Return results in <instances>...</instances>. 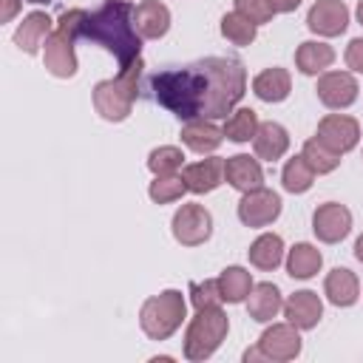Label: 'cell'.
I'll return each instance as SVG.
<instances>
[{
	"label": "cell",
	"mask_w": 363,
	"mask_h": 363,
	"mask_svg": "<svg viewBox=\"0 0 363 363\" xmlns=\"http://www.w3.org/2000/svg\"><path fill=\"white\" fill-rule=\"evenodd\" d=\"M153 99L173 116L224 119L247 94V68L233 57H204L184 68H167L150 77Z\"/></svg>",
	"instance_id": "cell-1"
},
{
	"label": "cell",
	"mask_w": 363,
	"mask_h": 363,
	"mask_svg": "<svg viewBox=\"0 0 363 363\" xmlns=\"http://www.w3.org/2000/svg\"><path fill=\"white\" fill-rule=\"evenodd\" d=\"M79 40H91L111 51L119 62V71L139 60L142 34L133 23V6L128 0H105L96 11L79 14Z\"/></svg>",
	"instance_id": "cell-2"
},
{
	"label": "cell",
	"mask_w": 363,
	"mask_h": 363,
	"mask_svg": "<svg viewBox=\"0 0 363 363\" xmlns=\"http://www.w3.org/2000/svg\"><path fill=\"white\" fill-rule=\"evenodd\" d=\"M142 57L136 62H130L128 68L119 71V77L113 79H102L94 85V108L102 119L108 122H122L130 116L133 102L139 96V79H142Z\"/></svg>",
	"instance_id": "cell-3"
},
{
	"label": "cell",
	"mask_w": 363,
	"mask_h": 363,
	"mask_svg": "<svg viewBox=\"0 0 363 363\" xmlns=\"http://www.w3.org/2000/svg\"><path fill=\"white\" fill-rule=\"evenodd\" d=\"M79 14L82 9H68L60 14L57 28L48 34L45 45H43V62L48 68V74L68 79L77 74V51L74 43L79 40Z\"/></svg>",
	"instance_id": "cell-4"
},
{
	"label": "cell",
	"mask_w": 363,
	"mask_h": 363,
	"mask_svg": "<svg viewBox=\"0 0 363 363\" xmlns=\"http://www.w3.org/2000/svg\"><path fill=\"white\" fill-rule=\"evenodd\" d=\"M184 295L179 289H164L159 295H150L139 309L142 332L150 340H167L184 320Z\"/></svg>",
	"instance_id": "cell-5"
},
{
	"label": "cell",
	"mask_w": 363,
	"mask_h": 363,
	"mask_svg": "<svg viewBox=\"0 0 363 363\" xmlns=\"http://www.w3.org/2000/svg\"><path fill=\"white\" fill-rule=\"evenodd\" d=\"M227 329H230V318L221 312V306L196 309V318L190 320L184 335V357L193 363L207 360L227 337Z\"/></svg>",
	"instance_id": "cell-6"
},
{
	"label": "cell",
	"mask_w": 363,
	"mask_h": 363,
	"mask_svg": "<svg viewBox=\"0 0 363 363\" xmlns=\"http://www.w3.org/2000/svg\"><path fill=\"white\" fill-rule=\"evenodd\" d=\"M213 233V216L204 204H182L173 216V238L182 247H199Z\"/></svg>",
	"instance_id": "cell-7"
},
{
	"label": "cell",
	"mask_w": 363,
	"mask_h": 363,
	"mask_svg": "<svg viewBox=\"0 0 363 363\" xmlns=\"http://www.w3.org/2000/svg\"><path fill=\"white\" fill-rule=\"evenodd\" d=\"M281 216V196L267 187L247 190L238 201V218L247 227H267Z\"/></svg>",
	"instance_id": "cell-8"
},
{
	"label": "cell",
	"mask_w": 363,
	"mask_h": 363,
	"mask_svg": "<svg viewBox=\"0 0 363 363\" xmlns=\"http://www.w3.org/2000/svg\"><path fill=\"white\" fill-rule=\"evenodd\" d=\"M326 147H332L335 153H349L357 139H360V125L357 119L346 116V113H329L318 122V133H315Z\"/></svg>",
	"instance_id": "cell-9"
},
{
	"label": "cell",
	"mask_w": 363,
	"mask_h": 363,
	"mask_svg": "<svg viewBox=\"0 0 363 363\" xmlns=\"http://www.w3.org/2000/svg\"><path fill=\"white\" fill-rule=\"evenodd\" d=\"M312 230L323 244H337L352 230V213L346 204L326 201L312 213Z\"/></svg>",
	"instance_id": "cell-10"
},
{
	"label": "cell",
	"mask_w": 363,
	"mask_h": 363,
	"mask_svg": "<svg viewBox=\"0 0 363 363\" xmlns=\"http://www.w3.org/2000/svg\"><path fill=\"white\" fill-rule=\"evenodd\" d=\"M258 349L264 354V360H292L301 354V335H298V326H292L289 320L286 323H272L261 340H258Z\"/></svg>",
	"instance_id": "cell-11"
},
{
	"label": "cell",
	"mask_w": 363,
	"mask_h": 363,
	"mask_svg": "<svg viewBox=\"0 0 363 363\" xmlns=\"http://www.w3.org/2000/svg\"><path fill=\"white\" fill-rule=\"evenodd\" d=\"M306 26L320 37H337L349 26V9L343 0H318L306 11Z\"/></svg>",
	"instance_id": "cell-12"
},
{
	"label": "cell",
	"mask_w": 363,
	"mask_h": 363,
	"mask_svg": "<svg viewBox=\"0 0 363 363\" xmlns=\"http://www.w3.org/2000/svg\"><path fill=\"white\" fill-rule=\"evenodd\" d=\"M318 99L332 108V111H340V108H349L354 99H357V79L349 74V71H329L318 79Z\"/></svg>",
	"instance_id": "cell-13"
},
{
	"label": "cell",
	"mask_w": 363,
	"mask_h": 363,
	"mask_svg": "<svg viewBox=\"0 0 363 363\" xmlns=\"http://www.w3.org/2000/svg\"><path fill=\"white\" fill-rule=\"evenodd\" d=\"M284 315H286V320H289L292 326H298V329H315L318 320H320V315H323V303H320L318 292L301 289V292H295V295L286 298Z\"/></svg>",
	"instance_id": "cell-14"
},
{
	"label": "cell",
	"mask_w": 363,
	"mask_h": 363,
	"mask_svg": "<svg viewBox=\"0 0 363 363\" xmlns=\"http://www.w3.org/2000/svg\"><path fill=\"white\" fill-rule=\"evenodd\" d=\"M182 179L187 184L190 193H210L224 182V159L221 156H210L201 162H193L182 170Z\"/></svg>",
	"instance_id": "cell-15"
},
{
	"label": "cell",
	"mask_w": 363,
	"mask_h": 363,
	"mask_svg": "<svg viewBox=\"0 0 363 363\" xmlns=\"http://www.w3.org/2000/svg\"><path fill=\"white\" fill-rule=\"evenodd\" d=\"M133 23H136V31L142 34V40H159L170 28V11L159 0H142L133 9Z\"/></svg>",
	"instance_id": "cell-16"
},
{
	"label": "cell",
	"mask_w": 363,
	"mask_h": 363,
	"mask_svg": "<svg viewBox=\"0 0 363 363\" xmlns=\"http://www.w3.org/2000/svg\"><path fill=\"white\" fill-rule=\"evenodd\" d=\"M48 34H51V17H48L45 11H31V14H26L23 23L17 26V31H14V45H17L20 51H26V54H37L40 45H45Z\"/></svg>",
	"instance_id": "cell-17"
},
{
	"label": "cell",
	"mask_w": 363,
	"mask_h": 363,
	"mask_svg": "<svg viewBox=\"0 0 363 363\" xmlns=\"http://www.w3.org/2000/svg\"><path fill=\"white\" fill-rule=\"evenodd\" d=\"M224 176H227V182H230L235 190H241V193L255 190V187L264 184V170H261L258 159H252V156H247V153L230 156V159L224 162Z\"/></svg>",
	"instance_id": "cell-18"
},
{
	"label": "cell",
	"mask_w": 363,
	"mask_h": 363,
	"mask_svg": "<svg viewBox=\"0 0 363 363\" xmlns=\"http://www.w3.org/2000/svg\"><path fill=\"white\" fill-rule=\"evenodd\" d=\"M252 147H255V156L264 159V162H275L286 153L289 147V133L284 125L278 122H261L255 136H252Z\"/></svg>",
	"instance_id": "cell-19"
},
{
	"label": "cell",
	"mask_w": 363,
	"mask_h": 363,
	"mask_svg": "<svg viewBox=\"0 0 363 363\" xmlns=\"http://www.w3.org/2000/svg\"><path fill=\"white\" fill-rule=\"evenodd\" d=\"M182 142L193 153H213L224 142V128H216L213 119H190L182 128Z\"/></svg>",
	"instance_id": "cell-20"
},
{
	"label": "cell",
	"mask_w": 363,
	"mask_h": 363,
	"mask_svg": "<svg viewBox=\"0 0 363 363\" xmlns=\"http://www.w3.org/2000/svg\"><path fill=\"white\" fill-rule=\"evenodd\" d=\"M281 309H284V301H281V289L275 284L264 281V284H255L252 286V292L247 298V312H250L252 320L269 323Z\"/></svg>",
	"instance_id": "cell-21"
},
{
	"label": "cell",
	"mask_w": 363,
	"mask_h": 363,
	"mask_svg": "<svg viewBox=\"0 0 363 363\" xmlns=\"http://www.w3.org/2000/svg\"><path fill=\"white\" fill-rule=\"evenodd\" d=\"M323 292L326 298L335 303V306H352L357 298H360V284H357V275L346 267H335L326 281H323Z\"/></svg>",
	"instance_id": "cell-22"
},
{
	"label": "cell",
	"mask_w": 363,
	"mask_h": 363,
	"mask_svg": "<svg viewBox=\"0 0 363 363\" xmlns=\"http://www.w3.org/2000/svg\"><path fill=\"white\" fill-rule=\"evenodd\" d=\"M252 91H255V96L264 99V102H284V99L289 96V91H292L289 71H286V68H278V65L264 68V71L252 79Z\"/></svg>",
	"instance_id": "cell-23"
},
{
	"label": "cell",
	"mask_w": 363,
	"mask_h": 363,
	"mask_svg": "<svg viewBox=\"0 0 363 363\" xmlns=\"http://www.w3.org/2000/svg\"><path fill=\"white\" fill-rule=\"evenodd\" d=\"M332 62H335V48L326 45V43H318V40L301 43L298 51H295V65H298V71L306 74V77L320 74V71L329 68Z\"/></svg>",
	"instance_id": "cell-24"
},
{
	"label": "cell",
	"mask_w": 363,
	"mask_h": 363,
	"mask_svg": "<svg viewBox=\"0 0 363 363\" xmlns=\"http://www.w3.org/2000/svg\"><path fill=\"white\" fill-rule=\"evenodd\" d=\"M320 264H323L320 250L312 247V244H306V241L295 244V247L289 250V255H286V272H289L292 278H298V281L312 278V275L320 269Z\"/></svg>",
	"instance_id": "cell-25"
},
{
	"label": "cell",
	"mask_w": 363,
	"mask_h": 363,
	"mask_svg": "<svg viewBox=\"0 0 363 363\" xmlns=\"http://www.w3.org/2000/svg\"><path fill=\"white\" fill-rule=\"evenodd\" d=\"M247 255H250V264L252 267H258V269H275L281 264V258H284V241L275 233H264V235H258L250 244Z\"/></svg>",
	"instance_id": "cell-26"
},
{
	"label": "cell",
	"mask_w": 363,
	"mask_h": 363,
	"mask_svg": "<svg viewBox=\"0 0 363 363\" xmlns=\"http://www.w3.org/2000/svg\"><path fill=\"white\" fill-rule=\"evenodd\" d=\"M218 289H221V298L227 303H241L250 298L252 292V275L244 269V267H227L218 278Z\"/></svg>",
	"instance_id": "cell-27"
},
{
	"label": "cell",
	"mask_w": 363,
	"mask_h": 363,
	"mask_svg": "<svg viewBox=\"0 0 363 363\" xmlns=\"http://www.w3.org/2000/svg\"><path fill=\"white\" fill-rule=\"evenodd\" d=\"M258 113L252 108H238L230 113V119L224 122V136L230 142H250L258 130Z\"/></svg>",
	"instance_id": "cell-28"
},
{
	"label": "cell",
	"mask_w": 363,
	"mask_h": 363,
	"mask_svg": "<svg viewBox=\"0 0 363 363\" xmlns=\"http://www.w3.org/2000/svg\"><path fill=\"white\" fill-rule=\"evenodd\" d=\"M281 182H284V190H289V193H306L312 187V182H315V170L306 164L303 156H292L284 164Z\"/></svg>",
	"instance_id": "cell-29"
},
{
	"label": "cell",
	"mask_w": 363,
	"mask_h": 363,
	"mask_svg": "<svg viewBox=\"0 0 363 363\" xmlns=\"http://www.w3.org/2000/svg\"><path fill=\"white\" fill-rule=\"evenodd\" d=\"M221 34H224L233 45H250V43L255 40V34H258V26H255L250 17H244V14H238V11H230V14L221 17Z\"/></svg>",
	"instance_id": "cell-30"
},
{
	"label": "cell",
	"mask_w": 363,
	"mask_h": 363,
	"mask_svg": "<svg viewBox=\"0 0 363 363\" xmlns=\"http://www.w3.org/2000/svg\"><path fill=\"white\" fill-rule=\"evenodd\" d=\"M301 156L306 159V164H309L318 176H320V173H332V170L340 164V153H335L332 147H326L318 136H315V139H306Z\"/></svg>",
	"instance_id": "cell-31"
},
{
	"label": "cell",
	"mask_w": 363,
	"mask_h": 363,
	"mask_svg": "<svg viewBox=\"0 0 363 363\" xmlns=\"http://www.w3.org/2000/svg\"><path fill=\"white\" fill-rule=\"evenodd\" d=\"M182 164H184V153L173 145H162L147 156V167L153 176H173L176 170H182Z\"/></svg>",
	"instance_id": "cell-32"
},
{
	"label": "cell",
	"mask_w": 363,
	"mask_h": 363,
	"mask_svg": "<svg viewBox=\"0 0 363 363\" xmlns=\"http://www.w3.org/2000/svg\"><path fill=\"white\" fill-rule=\"evenodd\" d=\"M187 190V184H184V179L182 176H156L153 182H150V187H147V193H150V199L156 201V204H170V201H176V199H182V193Z\"/></svg>",
	"instance_id": "cell-33"
},
{
	"label": "cell",
	"mask_w": 363,
	"mask_h": 363,
	"mask_svg": "<svg viewBox=\"0 0 363 363\" xmlns=\"http://www.w3.org/2000/svg\"><path fill=\"white\" fill-rule=\"evenodd\" d=\"M190 301L196 309H204V306H218L224 298H221V289H218V281H204V284H190Z\"/></svg>",
	"instance_id": "cell-34"
},
{
	"label": "cell",
	"mask_w": 363,
	"mask_h": 363,
	"mask_svg": "<svg viewBox=\"0 0 363 363\" xmlns=\"http://www.w3.org/2000/svg\"><path fill=\"white\" fill-rule=\"evenodd\" d=\"M235 11L244 14V17H250L255 26L269 23L272 14H275L272 6H269V0H235Z\"/></svg>",
	"instance_id": "cell-35"
},
{
	"label": "cell",
	"mask_w": 363,
	"mask_h": 363,
	"mask_svg": "<svg viewBox=\"0 0 363 363\" xmlns=\"http://www.w3.org/2000/svg\"><path fill=\"white\" fill-rule=\"evenodd\" d=\"M346 65H349L352 71L363 74V37H357V40H352V43L346 45Z\"/></svg>",
	"instance_id": "cell-36"
},
{
	"label": "cell",
	"mask_w": 363,
	"mask_h": 363,
	"mask_svg": "<svg viewBox=\"0 0 363 363\" xmlns=\"http://www.w3.org/2000/svg\"><path fill=\"white\" fill-rule=\"evenodd\" d=\"M20 11V0H0V23H9Z\"/></svg>",
	"instance_id": "cell-37"
},
{
	"label": "cell",
	"mask_w": 363,
	"mask_h": 363,
	"mask_svg": "<svg viewBox=\"0 0 363 363\" xmlns=\"http://www.w3.org/2000/svg\"><path fill=\"white\" fill-rule=\"evenodd\" d=\"M269 6H272L275 14H289L301 6V0H269Z\"/></svg>",
	"instance_id": "cell-38"
},
{
	"label": "cell",
	"mask_w": 363,
	"mask_h": 363,
	"mask_svg": "<svg viewBox=\"0 0 363 363\" xmlns=\"http://www.w3.org/2000/svg\"><path fill=\"white\" fill-rule=\"evenodd\" d=\"M244 360H247V363H250V360H264V354H261V349H258V346H252V349H247V352H244Z\"/></svg>",
	"instance_id": "cell-39"
},
{
	"label": "cell",
	"mask_w": 363,
	"mask_h": 363,
	"mask_svg": "<svg viewBox=\"0 0 363 363\" xmlns=\"http://www.w3.org/2000/svg\"><path fill=\"white\" fill-rule=\"evenodd\" d=\"M354 258H357V261L363 264V235H360V238L354 241Z\"/></svg>",
	"instance_id": "cell-40"
},
{
	"label": "cell",
	"mask_w": 363,
	"mask_h": 363,
	"mask_svg": "<svg viewBox=\"0 0 363 363\" xmlns=\"http://www.w3.org/2000/svg\"><path fill=\"white\" fill-rule=\"evenodd\" d=\"M357 20H360V23H363V0H360V3H357Z\"/></svg>",
	"instance_id": "cell-41"
},
{
	"label": "cell",
	"mask_w": 363,
	"mask_h": 363,
	"mask_svg": "<svg viewBox=\"0 0 363 363\" xmlns=\"http://www.w3.org/2000/svg\"><path fill=\"white\" fill-rule=\"evenodd\" d=\"M26 3H51V0H26Z\"/></svg>",
	"instance_id": "cell-42"
}]
</instances>
